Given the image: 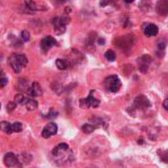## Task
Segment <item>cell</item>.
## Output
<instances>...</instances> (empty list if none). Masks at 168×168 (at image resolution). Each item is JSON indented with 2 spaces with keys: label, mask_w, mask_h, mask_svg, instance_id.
I'll use <instances>...</instances> for the list:
<instances>
[{
  "label": "cell",
  "mask_w": 168,
  "mask_h": 168,
  "mask_svg": "<svg viewBox=\"0 0 168 168\" xmlns=\"http://www.w3.org/2000/svg\"><path fill=\"white\" fill-rule=\"evenodd\" d=\"M9 63L13 70L16 73L21 72L23 67H25L28 64V59L24 55H19V53H15L12 55L9 58Z\"/></svg>",
  "instance_id": "obj_1"
},
{
  "label": "cell",
  "mask_w": 168,
  "mask_h": 168,
  "mask_svg": "<svg viewBox=\"0 0 168 168\" xmlns=\"http://www.w3.org/2000/svg\"><path fill=\"white\" fill-rule=\"evenodd\" d=\"M104 86L106 88V90H108L109 92H118L120 90L121 86H122V82H121L120 78L117 75H110L108 77H106V79L104 81Z\"/></svg>",
  "instance_id": "obj_2"
},
{
  "label": "cell",
  "mask_w": 168,
  "mask_h": 168,
  "mask_svg": "<svg viewBox=\"0 0 168 168\" xmlns=\"http://www.w3.org/2000/svg\"><path fill=\"white\" fill-rule=\"evenodd\" d=\"M4 163L7 167H10V168H21L22 167L19 159H18V157L12 152H8L4 156Z\"/></svg>",
  "instance_id": "obj_3"
},
{
  "label": "cell",
  "mask_w": 168,
  "mask_h": 168,
  "mask_svg": "<svg viewBox=\"0 0 168 168\" xmlns=\"http://www.w3.org/2000/svg\"><path fill=\"white\" fill-rule=\"evenodd\" d=\"M100 104V101L98 99H96L94 96H93V91H90V94L86 99H81L80 100V107L81 108H89V107H93V108H96Z\"/></svg>",
  "instance_id": "obj_4"
},
{
  "label": "cell",
  "mask_w": 168,
  "mask_h": 168,
  "mask_svg": "<svg viewBox=\"0 0 168 168\" xmlns=\"http://www.w3.org/2000/svg\"><path fill=\"white\" fill-rule=\"evenodd\" d=\"M52 23L53 24V27H55V34L58 35H62L65 32L66 29V24L63 22L62 17H55L53 18Z\"/></svg>",
  "instance_id": "obj_5"
},
{
  "label": "cell",
  "mask_w": 168,
  "mask_h": 168,
  "mask_svg": "<svg viewBox=\"0 0 168 168\" xmlns=\"http://www.w3.org/2000/svg\"><path fill=\"white\" fill-rule=\"evenodd\" d=\"M53 46H58V42L52 36H46L41 41V48L45 52H46Z\"/></svg>",
  "instance_id": "obj_6"
},
{
  "label": "cell",
  "mask_w": 168,
  "mask_h": 168,
  "mask_svg": "<svg viewBox=\"0 0 168 168\" xmlns=\"http://www.w3.org/2000/svg\"><path fill=\"white\" fill-rule=\"evenodd\" d=\"M58 133V126L55 123H49L45 127V128L42 132V137L45 138H51L52 135H55Z\"/></svg>",
  "instance_id": "obj_7"
},
{
  "label": "cell",
  "mask_w": 168,
  "mask_h": 168,
  "mask_svg": "<svg viewBox=\"0 0 168 168\" xmlns=\"http://www.w3.org/2000/svg\"><path fill=\"white\" fill-rule=\"evenodd\" d=\"M156 12L160 16H168V0H159L155 6Z\"/></svg>",
  "instance_id": "obj_8"
},
{
  "label": "cell",
  "mask_w": 168,
  "mask_h": 168,
  "mask_svg": "<svg viewBox=\"0 0 168 168\" xmlns=\"http://www.w3.org/2000/svg\"><path fill=\"white\" fill-rule=\"evenodd\" d=\"M135 106L139 109H146L151 107V102L144 95H139L135 99Z\"/></svg>",
  "instance_id": "obj_9"
},
{
  "label": "cell",
  "mask_w": 168,
  "mask_h": 168,
  "mask_svg": "<svg viewBox=\"0 0 168 168\" xmlns=\"http://www.w3.org/2000/svg\"><path fill=\"white\" fill-rule=\"evenodd\" d=\"M28 93L30 95L34 96V97H39V96L43 95V89L38 82H34L30 86V88L28 89Z\"/></svg>",
  "instance_id": "obj_10"
},
{
  "label": "cell",
  "mask_w": 168,
  "mask_h": 168,
  "mask_svg": "<svg viewBox=\"0 0 168 168\" xmlns=\"http://www.w3.org/2000/svg\"><path fill=\"white\" fill-rule=\"evenodd\" d=\"M138 60H139V63H141L139 64V69H141L142 72H145V71L147 70L148 64L151 62V55H142Z\"/></svg>",
  "instance_id": "obj_11"
},
{
  "label": "cell",
  "mask_w": 168,
  "mask_h": 168,
  "mask_svg": "<svg viewBox=\"0 0 168 168\" xmlns=\"http://www.w3.org/2000/svg\"><path fill=\"white\" fill-rule=\"evenodd\" d=\"M144 34L147 37H153L158 34V27L154 24H148L144 29Z\"/></svg>",
  "instance_id": "obj_12"
},
{
  "label": "cell",
  "mask_w": 168,
  "mask_h": 168,
  "mask_svg": "<svg viewBox=\"0 0 168 168\" xmlns=\"http://www.w3.org/2000/svg\"><path fill=\"white\" fill-rule=\"evenodd\" d=\"M67 151H68V145L66 144H60L59 145H56L55 147L52 149V154L56 156V155H59L60 153Z\"/></svg>",
  "instance_id": "obj_13"
},
{
  "label": "cell",
  "mask_w": 168,
  "mask_h": 168,
  "mask_svg": "<svg viewBox=\"0 0 168 168\" xmlns=\"http://www.w3.org/2000/svg\"><path fill=\"white\" fill-rule=\"evenodd\" d=\"M55 65L60 70H65L69 66V62L63 59H58L55 60Z\"/></svg>",
  "instance_id": "obj_14"
},
{
  "label": "cell",
  "mask_w": 168,
  "mask_h": 168,
  "mask_svg": "<svg viewBox=\"0 0 168 168\" xmlns=\"http://www.w3.org/2000/svg\"><path fill=\"white\" fill-rule=\"evenodd\" d=\"M0 130H1L3 133L11 134L12 133L11 124L8 122H5V121H2V122H0Z\"/></svg>",
  "instance_id": "obj_15"
},
{
  "label": "cell",
  "mask_w": 168,
  "mask_h": 168,
  "mask_svg": "<svg viewBox=\"0 0 168 168\" xmlns=\"http://www.w3.org/2000/svg\"><path fill=\"white\" fill-rule=\"evenodd\" d=\"M25 7H26L30 12H34L36 10H38L37 3L34 2L33 0H26V1H25Z\"/></svg>",
  "instance_id": "obj_16"
},
{
  "label": "cell",
  "mask_w": 168,
  "mask_h": 168,
  "mask_svg": "<svg viewBox=\"0 0 168 168\" xmlns=\"http://www.w3.org/2000/svg\"><path fill=\"white\" fill-rule=\"evenodd\" d=\"M25 104H26V108L28 111H34L37 109V107H38V102L33 99H27Z\"/></svg>",
  "instance_id": "obj_17"
},
{
  "label": "cell",
  "mask_w": 168,
  "mask_h": 168,
  "mask_svg": "<svg viewBox=\"0 0 168 168\" xmlns=\"http://www.w3.org/2000/svg\"><path fill=\"white\" fill-rule=\"evenodd\" d=\"M96 130V126L91 124H85L84 126H82V131L85 134H91Z\"/></svg>",
  "instance_id": "obj_18"
},
{
  "label": "cell",
  "mask_w": 168,
  "mask_h": 168,
  "mask_svg": "<svg viewBox=\"0 0 168 168\" xmlns=\"http://www.w3.org/2000/svg\"><path fill=\"white\" fill-rule=\"evenodd\" d=\"M158 155L163 162L168 163V149H160L158 151Z\"/></svg>",
  "instance_id": "obj_19"
},
{
  "label": "cell",
  "mask_w": 168,
  "mask_h": 168,
  "mask_svg": "<svg viewBox=\"0 0 168 168\" xmlns=\"http://www.w3.org/2000/svg\"><path fill=\"white\" fill-rule=\"evenodd\" d=\"M14 100H15L16 104H23V103H26L27 99L25 98V96L22 94V93H18V94L15 96V98H14Z\"/></svg>",
  "instance_id": "obj_20"
},
{
  "label": "cell",
  "mask_w": 168,
  "mask_h": 168,
  "mask_svg": "<svg viewBox=\"0 0 168 168\" xmlns=\"http://www.w3.org/2000/svg\"><path fill=\"white\" fill-rule=\"evenodd\" d=\"M105 58L109 60V62H114V60L116 59V53L114 52V51L112 49H108L106 52H105Z\"/></svg>",
  "instance_id": "obj_21"
},
{
  "label": "cell",
  "mask_w": 168,
  "mask_h": 168,
  "mask_svg": "<svg viewBox=\"0 0 168 168\" xmlns=\"http://www.w3.org/2000/svg\"><path fill=\"white\" fill-rule=\"evenodd\" d=\"M21 84L20 83H18V89L19 90H27L28 91V89H29V84H28V81L27 80H25V79H21Z\"/></svg>",
  "instance_id": "obj_22"
},
{
  "label": "cell",
  "mask_w": 168,
  "mask_h": 168,
  "mask_svg": "<svg viewBox=\"0 0 168 168\" xmlns=\"http://www.w3.org/2000/svg\"><path fill=\"white\" fill-rule=\"evenodd\" d=\"M11 128H12V132H15V133H20L21 131H22V124L20 122H15L11 125Z\"/></svg>",
  "instance_id": "obj_23"
},
{
  "label": "cell",
  "mask_w": 168,
  "mask_h": 168,
  "mask_svg": "<svg viewBox=\"0 0 168 168\" xmlns=\"http://www.w3.org/2000/svg\"><path fill=\"white\" fill-rule=\"evenodd\" d=\"M21 39H22L24 42L30 41V33L27 30H24L22 32V34H21Z\"/></svg>",
  "instance_id": "obj_24"
},
{
  "label": "cell",
  "mask_w": 168,
  "mask_h": 168,
  "mask_svg": "<svg viewBox=\"0 0 168 168\" xmlns=\"http://www.w3.org/2000/svg\"><path fill=\"white\" fill-rule=\"evenodd\" d=\"M7 112L8 113H12L14 110L16 108V103L15 102H9L8 104H7Z\"/></svg>",
  "instance_id": "obj_25"
},
{
  "label": "cell",
  "mask_w": 168,
  "mask_h": 168,
  "mask_svg": "<svg viewBox=\"0 0 168 168\" xmlns=\"http://www.w3.org/2000/svg\"><path fill=\"white\" fill-rule=\"evenodd\" d=\"M7 82H8V80H7V78L4 77V76H0V88H3L6 86Z\"/></svg>",
  "instance_id": "obj_26"
},
{
  "label": "cell",
  "mask_w": 168,
  "mask_h": 168,
  "mask_svg": "<svg viewBox=\"0 0 168 168\" xmlns=\"http://www.w3.org/2000/svg\"><path fill=\"white\" fill-rule=\"evenodd\" d=\"M56 116H58V112H55V111L51 110V112L48 114V117H46V118H49V119H52V118L56 117Z\"/></svg>",
  "instance_id": "obj_27"
},
{
  "label": "cell",
  "mask_w": 168,
  "mask_h": 168,
  "mask_svg": "<svg viewBox=\"0 0 168 168\" xmlns=\"http://www.w3.org/2000/svg\"><path fill=\"white\" fill-rule=\"evenodd\" d=\"M110 3V0H101V1H100V5L101 6H106V5H108Z\"/></svg>",
  "instance_id": "obj_28"
},
{
  "label": "cell",
  "mask_w": 168,
  "mask_h": 168,
  "mask_svg": "<svg viewBox=\"0 0 168 168\" xmlns=\"http://www.w3.org/2000/svg\"><path fill=\"white\" fill-rule=\"evenodd\" d=\"M163 107H164V109L168 111V98H166L165 100H164V102H163Z\"/></svg>",
  "instance_id": "obj_29"
},
{
  "label": "cell",
  "mask_w": 168,
  "mask_h": 168,
  "mask_svg": "<svg viewBox=\"0 0 168 168\" xmlns=\"http://www.w3.org/2000/svg\"><path fill=\"white\" fill-rule=\"evenodd\" d=\"M98 43L100 45H104L105 44V40H104V39H102V38H100L98 40Z\"/></svg>",
  "instance_id": "obj_30"
},
{
  "label": "cell",
  "mask_w": 168,
  "mask_h": 168,
  "mask_svg": "<svg viewBox=\"0 0 168 168\" xmlns=\"http://www.w3.org/2000/svg\"><path fill=\"white\" fill-rule=\"evenodd\" d=\"M125 2H127V3H132V2H134L135 0H124Z\"/></svg>",
  "instance_id": "obj_31"
},
{
  "label": "cell",
  "mask_w": 168,
  "mask_h": 168,
  "mask_svg": "<svg viewBox=\"0 0 168 168\" xmlns=\"http://www.w3.org/2000/svg\"><path fill=\"white\" fill-rule=\"evenodd\" d=\"M0 107H1V104H0Z\"/></svg>",
  "instance_id": "obj_32"
}]
</instances>
